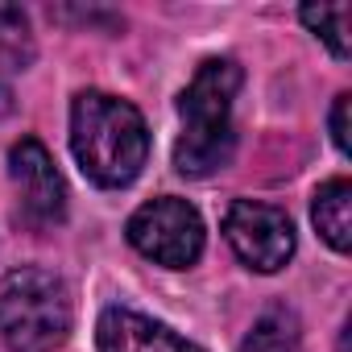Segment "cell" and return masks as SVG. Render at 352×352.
<instances>
[{
	"label": "cell",
	"mask_w": 352,
	"mask_h": 352,
	"mask_svg": "<svg viewBox=\"0 0 352 352\" xmlns=\"http://www.w3.org/2000/svg\"><path fill=\"white\" fill-rule=\"evenodd\" d=\"M311 220L336 253H348L352 249V183L348 179L323 183L311 199Z\"/></svg>",
	"instance_id": "obj_8"
},
{
	"label": "cell",
	"mask_w": 352,
	"mask_h": 352,
	"mask_svg": "<svg viewBox=\"0 0 352 352\" xmlns=\"http://www.w3.org/2000/svg\"><path fill=\"white\" fill-rule=\"evenodd\" d=\"M71 336V294L50 270L21 265L0 282V340L9 352H54Z\"/></svg>",
	"instance_id": "obj_3"
},
{
	"label": "cell",
	"mask_w": 352,
	"mask_h": 352,
	"mask_svg": "<svg viewBox=\"0 0 352 352\" xmlns=\"http://www.w3.org/2000/svg\"><path fill=\"white\" fill-rule=\"evenodd\" d=\"M71 153L96 187H129L149 157L141 112L120 96L79 91L71 104Z\"/></svg>",
	"instance_id": "obj_1"
},
{
	"label": "cell",
	"mask_w": 352,
	"mask_h": 352,
	"mask_svg": "<svg viewBox=\"0 0 352 352\" xmlns=\"http://www.w3.org/2000/svg\"><path fill=\"white\" fill-rule=\"evenodd\" d=\"M348 108H352V96H348V91L336 96V104H331V141H336L340 153L352 149V145H348Z\"/></svg>",
	"instance_id": "obj_12"
},
{
	"label": "cell",
	"mask_w": 352,
	"mask_h": 352,
	"mask_svg": "<svg viewBox=\"0 0 352 352\" xmlns=\"http://www.w3.org/2000/svg\"><path fill=\"white\" fill-rule=\"evenodd\" d=\"M124 232L141 257H149L153 265H166V270H187L204 253L199 212L187 199H174V195H162V199H149L145 208H137Z\"/></svg>",
	"instance_id": "obj_4"
},
{
	"label": "cell",
	"mask_w": 352,
	"mask_h": 352,
	"mask_svg": "<svg viewBox=\"0 0 352 352\" xmlns=\"http://www.w3.org/2000/svg\"><path fill=\"white\" fill-rule=\"evenodd\" d=\"M96 344L100 352H204L166 323L137 315L129 307H108L96 323Z\"/></svg>",
	"instance_id": "obj_7"
},
{
	"label": "cell",
	"mask_w": 352,
	"mask_h": 352,
	"mask_svg": "<svg viewBox=\"0 0 352 352\" xmlns=\"http://www.w3.org/2000/svg\"><path fill=\"white\" fill-rule=\"evenodd\" d=\"M9 179H13V191H17V216L34 232L63 224V216H67V183H63L50 149L38 137H21L9 149Z\"/></svg>",
	"instance_id": "obj_5"
},
{
	"label": "cell",
	"mask_w": 352,
	"mask_h": 352,
	"mask_svg": "<svg viewBox=\"0 0 352 352\" xmlns=\"http://www.w3.org/2000/svg\"><path fill=\"white\" fill-rule=\"evenodd\" d=\"M245 75L232 58H208L187 91L179 96V116L183 133L174 141V166L187 179H208L224 170L236 149V124H232V104L241 91Z\"/></svg>",
	"instance_id": "obj_2"
},
{
	"label": "cell",
	"mask_w": 352,
	"mask_h": 352,
	"mask_svg": "<svg viewBox=\"0 0 352 352\" xmlns=\"http://www.w3.org/2000/svg\"><path fill=\"white\" fill-rule=\"evenodd\" d=\"M224 236L232 253L257 274H278L294 257V224L274 204L236 199L224 216Z\"/></svg>",
	"instance_id": "obj_6"
},
{
	"label": "cell",
	"mask_w": 352,
	"mask_h": 352,
	"mask_svg": "<svg viewBox=\"0 0 352 352\" xmlns=\"http://www.w3.org/2000/svg\"><path fill=\"white\" fill-rule=\"evenodd\" d=\"M241 352H302V327L290 311L274 307L249 327Z\"/></svg>",
	"instance_id": "obj_9"
},
{
	"label": "cell",
	"mask_w": 352,
	"mask_h": 352,
	"mask_svg": "<svg viewBox=\"0 0 352 352\" xmlns=\"http://www.w3.org/2000/svg\"><path fill=\"white\" fill-rule=\"evenodd\" d=\"M0 54H5L13 67H25L34 58V42H30V21L21 9L5 5L0 9Z\"/></svg>",
	"instance_id": "obj_11"
},
{
	"label": "cell",
	"mask_w": 352,
	"mask_h": 352,
	"mask_svg": "<svg viewBox=\"0 0 352 352\" xmlns=\"http://www.w3.org/2000/svg\"><path fill=\"white\" fill-rule=\"evenodd\" d=\"M302 25L327 42V50L336 58H348L352 54V9L348 5H302L298 9Z\"/></svg>",
	"instance_id": "obj_10"
}]
</instances>
